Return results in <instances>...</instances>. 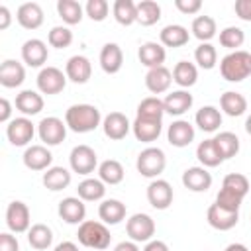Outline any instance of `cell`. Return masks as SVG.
<instances>
[{
	"label": "cell",
	"instance_id": "obj_1",
	"mask_svg": "<svg viewBox=\"0 0 251 251\" xmlns=\"http://www.w3.org/2000/svg\"><path fill=\"white\" fill-rule=\"evenodd\" d=\"M102 122V114L92 104H73L65 112V124L75 133L94 131Z\"/></svg>",
	"mask_w": 251,
	"mask_h": 251
},
{
	"label": "cell",
	"instance_id": "obj_2",
	"mask_svg": "<svg viewBox=\"0 0 251 251\" xmlns=\"http://www.w3.org/2000/svg\"><path fill=\"white\" fill-rule=\"evenodd\" d=\"M220 75L227 82H241L251 75V53L237 49L220 61Z\"/></svg>",
	"mask_w": 251,
	"mask_h": 251
},
{
	"label": "cell",
	"instance_id": "obj_3",
	"mask_svg": "<svg viewBox=\"0 0 251 251\" xmlns=\"http://www.w3.org/2000/svg\"><path fill=\"white\" fill-rule=\"evenodd\" d=\"M76 239L82 247L94 249V251H104L110 247V229L106 227L104 222H94V220H84L78 226Z\"/></svg>",
	"mask_w": 251,
	"mask_h": 251
},
{
	"label": "cell",
	"instance_id": "obj_4",
	"mask_svg": "<svg viewBox=\"0 0 251 251\" xmlns=\"http://www.w3.org/2000/svg\"><path fill=\"white\" fill-rule=\"evenodd\" d=\"M135 167H137L139 175L145 176V178H155V176H159V175L165 171V167H167L165 151L159 149V147H147V149H143V151L137 155Z\"/></svg>",
	"mask_w": 251,
	"mask_h": 251
},
{
	"label": "cell",
	"instance_id": "obj_5",
	"mask_svg": "<svg viewBox=\"0 0 251 251\" xmlns=\"http://www.w3.org/2000/svg\"><path fill=\"white\" fill-rule=\"evenodd\" d=\"M126 231H127L131 241H135V243H143L145 241L147 243L155 235V222H153V218L149 214L137 212L126 222Z\"/></svg>",
	"mask_w": 251,
	"mask_h": 251
},
{
	"label": "cell",
	"instance_id": "obj_6",
	"mask_svg": "<svg viewBox=\"0 0 251 251\" xmlns=\"http://www.w3.org/2000/svg\"><path fill=\"white\" fill-rule=\"evenodd\" d=\"M35 135V126L31 124L29 118H14L6 126V137L14 147H24L27 145Z\"/></svg>",
	"mask_w": 251,
	"mask_h": 251
},
{
	"label": "cell",
	"instance_id": "obj_7",
	"mask_svg": "<svg viewBox=\"0 0 251 251\" xmlns=\"http://www.w3.org/2000/svg\"><path fill=\"white\" fill-rule=\"evenodd\" d=\"M37 133H39V139L47 145V147H53V145H59L65 141L67 137V124L55 116H49V118H43L39 124H37Z\"/></svg>",
	"mask_w": 251,
	"mask_h": 251
},
{
	"label": "cell",
	"instance_id": "obj_8",
	"mask_svg": "<svg viewBox=\"0 0 251 251\" xmlns=\"http://www.w3.org/2000/svg\"><path fill=\"white\" fill-rule=\"evenodd\" d=\"M69 163H71L73 173L90 175L98 167V157H96V151L92 147H88V145H76V147H73V151L69 155Z\"/></svg>",
	"mask_w": 251,
	"mask_h": 251
},
{
	"label": "cell",
	"instance_id": "obj_9",
	"mask_svg": "<svg viewBox=\"0 0 251 251\" xmlns=\"http://www.w3.org/2000/svg\"><path fill=\"white\" fill-rule=\"evenodd\" d=\"M29 224H31V216H29V208L25 202L22 200H14L8 204L6 208V226L10 231L14 233H24L29 231Z\"/></svg>",
	"mask_w": 251,
	"mask_h": 251
},
{
	"label": "cell",
	"instance_id": "obj_10",
	"mask_svg": "<svg viewBox=\"0 0 251 251\" xmlns=\"http://www.w3.org/2000/svg\"><path fill=\"white\" fill-rule=\"evenodd\" d=\"M67 86V75L57 67H43L37 75V88L43 94H59Z\"/></svg>",
	"mask_w": 251,
	"mask_h": 251
},
{
	"label": "cell",
	"instance_id": "obj_11",
	"mask_svg": "<svg viewBox=\"0 0 251 251\" xmlns=\"http://www.w3.org/2000/svg\"><path fill=\"white\" fill-rule=\"evenodd\" d=\"M173 186L163 178H155L147 186V200L155 210H167L173 204Z\"/></svg>",
	"mask_w": 251,
	"mask_h": 251
},
{
	"label": "cell",
	"instance_id": "obj_12",
	"mask_svg": "<svg viewBox=\"0 0 251 251\" xmlns=\"http://www.w3.org/2000/svg\"><path fill=\"white\" fill-rule=\"evenodd\" d=\"M59 218L65 222V224H71V226H80L84 222V216H86V206H84V200H80L78 196H67L59 202Z\"/></svg>",
	"mask_w": 251,
	"mask_h": 251
},
{
	"label": "cell",
	"instance_id": "obj_13",
	"mask_svg": "<svg viewBox=\"0 0 251 251\" xmlns=\"http://www.w3.org/2000/svg\"><path fill=\"white\" fill-rule=\"evenodd\" d=\"M102 129H104V135L106 137H110L114 141H120V139H124L129 133L131 124H129V120H127L126 114H122V112H110L102 120Z\"/></svg>",
	"mask_w": 251,
	"mask_h": 251
},
{
	"label": "cell",
	"instance_id": "obj_14",
	"mask_svg": "<svg viewBox=\"0 0 251 251\" xmlns=\"http://www.w3.org/2000/svg\"><path fill=\"white\" fill-rule=\"evenodd\" d=\"M206 220H208V224H210L214 229H218V231H227V229H231V227L237 226V222H239V212H231V210L220 208V206L214 202V204L208 208V212H206Z\"/></svg>",
	"mask_w": 251,
	"mask_h": 251
},
{
	"label": "cell",
	"instance_id": "obj_15",
	"mask_svg": "<svg viewBox=\"0 0 251 251\" xmlns=\"http://www.w3.org/2000/svg\"><path fill=\"white\" fill-rule=\"evenodd\" d=\"M22 159L29 171H47L51 169V163H53V155L45 145H29L24 151Z\"/></svg>",
	"mask_w": 251,
	"mask_h": 251
},
{
	"label": "cell",
	"instance_id": "obj_16",
	"mask_svg": "<svg viewBox=\"0 0 251 251\" xmlns=\"http://www.w3.org/2000/svg\"><path fill=\"white\" fill-rule=\"evenodd\" d=\"M47 57H49V51H47V45L41 41V39H27L24 45H22V59L27 67H43L47 63Z\"/></svg>",
	"mask_w": 251,
	"mask_h": 251
},
{
	"label": "cell",
	"instance_id": "obj_17",
	"mask_svg": "<svg viewBox=\"0 0 251 251\" xmlns=\"http://www.w3.org/2000/svg\"><path fill=\"white\" fill-rule=\"evenodd\" d=\"M65 75L69 80L76 84H84L92 75V65L84 55H73L65 65Z\"/></svg>",
	"mask_w": 251,
	"mask_h": 251
},
{
	"label": "cell",
	"instance_id": "obj_18",
	"mask_svg": "<svg viewBox=\"0 0 251 251\" xmlns=\"http://www.w3.org/2000/svg\"><path fill=\"white\" fill-rule=\"evenodd\" d=\"M167 139L173 147H186L194 141V126L186 120H176L169 126Z\"/></svg>",
	"mask_w": 251,
	"mask_h": 251
},
{
	"label": "cell",
	"instance_id": "obj_19",
	"mask_svg": "<svg viewBox=\"0 0 251 251\" xmlns=\"http://www.w3.org/2000/svg\"><path fill=\"white\" fill-rule=\"evenodd\" d=\"M182 184L192 192H206L212 186V175L206 167H188L182 173Z\"/></svg>",
	"mask_w": 251,
	"mask_h": 251
},
{
	"label": "cell",
	"instance_id": "obj_20",
	"mask_svg": "<svg viewBox=\"0 0 251 251\" xmlns=\"http://www.w3.org/2000/svg\"><path fill=\"white\" fill-rule=\"evenodd\" d=\"M43 8L37 2H25L16 12V20L24 29H37L43 24Z\"/></svg>",
	"mask_w": 251,
	"mask_h": 251
},
{
	"label": "cell",
	"instance_id": "obj_21",
	"mask_svg": "<svg viewBox=\"0 0 251 251\" xmlns=\"http://www.w3.org/2000/svg\"><path fill=\"white\" fill-rule=\"evenodd\" d=\"M25 80V69L20 61L6 59L0 65V84L4 88H16Z\"/></svg>",
	"mask_w": 251,
	"mask_h": 251
},
{
	"label": "cell",
	"instance_id": "obj_22",
	"mask_svg": "<svg viewBox=\"0 0 251 251\" xmlns=\"http://www.w3.org/2000/svg\"><path fill=\"white\" fill-rule=\"evenodd\" d=\"M124 65V51L118 43H106L102 49H100V67L104 73L108 75H116L120 73Z\"/></svg>",
	"mask_w": 251,
	"mask_h": 251
},
{
	"label": "cell",
	"instance_id": "obj_23",
	"mask_svg": "<svg viewBox=\"0 0 251 251\" xmlns=\"http://www.w3.org/2000/svg\"><path fill=\"white\" fill-rule=\"evenodd\" d=\"M131 129H133V135H135L137 141L151 143L161 135L163 122L161 120H145V118H137L135 116V120L131 124Z\"/></svg>",
	"mask_w": 251,
	"mask_h": 251
},
{
	"label": "cell",
	"instance_id": "obj_24",
	"mask_svg": "<svg viewBox=\"0 0 251 251\" xmlns=\"http://www.w3.org/2000/svg\"><path fill=\"white\" fill-rule=\"evenodd\" d=\"M173 82V73L163 65V67H155V69H149L147 75H145V86L149 92L153 94H163L169 90Z\"/></svg>",
	"mask_w": 251,
	"mask_h": 251
},
{
	"label": "cell",
	"instance_id": "obj_25",
	"mask_svg": "<svg viewBox=\"0 0 251 251\" xmlns=\"http://www.w3.org/2000/svg\"><path fill=\"white\" fill-rule=\"evenodd\" d=\"M194 98L188 90H173L171 94L165 96L163 100V106H165V114H171V116H182L184 112L190 110Z\"/></svg>",
	"mask_w": 251,
	"mask_h": 251
},
{
	"label": "cell",
	"instance_id": "obj_26",
	"mask_svg": "<svg viewBox=\"0 0 251 251\" xmlns=\"http://www.w3.org/2000/svg\"><path fill=\"white\" fill-rule=\"evenodd\" d=\"M137 57L141 61V65H145L147 69H155V67H163L165 59H167V51L161 43L157 41H147L139 47Z\"/></svg>",
	"mask_w": 251,
	"mask_h": 251
},
{
	"label": "cell",
	"instance_id": "obj_27",
	"mask_svg": "<svg viewBox=\"0 0 251 251\" xmlns=\"http://www.w3.org/2000/svg\"><path fill=\"white\" fill-rule=\"evenodd\" d=\"M98 216L106 226H116L126 218V204L116 198L102 200V204L98 206Z\"/></svg>",
	"mask_w": 251,
	"mask_h": 251
},
{
	"label": "cell",
	"instance_id": "obj_28",
	"mask_svg": "<svg viewBox=\"0 0 251 251\" xmlns=\"http://www.w3.org/2000/svg\"><path fill=\"white\" fill-rule=\"evenodd\" d=\"M220 108L224 114L231 116V118H237V116H243L245 110H247V98L241 94V92H235V90H227L220 96Z\"/></svg>",
	"mask_w": 251,
	"mask_h": 251
},
{
	"label": "cell",
	"instance_id": "obj_29",
	"mask_svg": "<svg viewBox=\"0 0 251 251\" xmlns=\"http://www.w3.org/2000/svg\"><path fill=\"white\" fill-rule=\"evenodd\" d=\"M16 108L27 118V116H35L43 110V96L35 90H22L16 96Z\"/></svg>",
	"mask_w": 251,
	"mask_h": 251
},
{
	"label": "cell",
	"instance_id": "obj_30",
	"mask_svg": "<svg viewBox=\"0 0 251 251\" xmlns=\"http://www.w3.org/2000/svg\"><path fill=\"white\" fill-rule=\"evenodd\" d=\"M159 39H161V45L165 47H182L188 43L190 39V33L184 25H178V24H171V25H165L159 33Z\"/></svg>",
	"mask_w": 251,
	"mask_h": 251
},
{
	"label": "cell",
	"instance_id": "obj_31",
	"mask_svg": "<svg viewBox=\"0 0 251 251\" xmlns=\"http://www.w3.org/2000/svg\"><path fill=\"white\" fill-rule=\"evenodd\" d=\"M194 122H196V126H198L202 131L212 133V131H216V129L222 126V112H220L216 106H202V108L196 112Z\"/></svg>",
	"mask_w": 251,
	"mask_h": 251
},
{
	"label": "cell",
	"instance_id": "obj_32",
	"mask_svg": "<svg viewBox=\"0 0 251 251\" xmlns=\"http://www.w3.org/2000/svg\"><path fill=\"white\" fill-rule=\"evenodd\" d=\"M173 80L184 90V88H190L196 84L198 80V69L194 63L190 61H178L173 69Z\"/></svg>",
	"mask_w": 251,
	"mask_h": 251
},
{
	"label": "cell",
	"instance_id": "obj_33",
	"mask_svg": "<svg viewBox=\"0 0 251 251\" xmlns=\"http://www.w3.org/2000/svg\"><path fill=\"white\" fill-rule=\"evenodd\" d=\"M43 186L51 192H57V190H63L71 184V173L65 169V167H51L43 173Z\"/></svg>",
	"mask_w": 251,
	"mask_h": 251
},
{
	"label": "cell",
	"instance_id": "obj_34",
	"mask_svg": "<svg viewBox=\"0 0 251 251\" xmlns=\"http://www.w3.org/2000/svg\"><path fill=\"white\" fill-rule=\"evenodd\" d=\"M190 29H192V35L196 39H200V43H210V39L218 31V25H216V20L212 16H198L192 20Z\"/></svg>",
	"mask_w": 251,
	"mask_h": 251
},
{
	"label": "cell",
	"instance_id": "obj_35",
	"mask_svg": "<svg viewBox=\"0 0 251 251\" xmlns=\"http://www.w3.org/2000/svg\"><path fill=\"white\" fill-rule=\"evenodd\" d=\"M76 192H78V198L84 200V202H96V200H102L104 194H106V186L100 178H84L82 182H78L76 186Z\"/></svg>",
	"mask_w": 251,
	"mask_h": 251
},
{
	"label": "cell",
	"instance_id": "obj_36",
	"mask_svg": "<svg viewBox=\"0 0 251 251\" xmlns=\"http://www.w3.org/2000/svg\"><path fill=\"white\" fill-rule=\"evenodd\" d=\"M112 14L120 25H131L137 22V4L133 0H116Z\"/></svg>",
	"mask_w": 251,
	"mask_h": 251
},
{
	"label": "cell",
	"instance_id": "obj_37",
	"mask_svg": "<svg viewBox=\"0 0 251 251\" xmlns=\"http://www.w3.org/2000/svg\"><path fill=\"white\" fill-rule=\"evenodd\" d=\"M124 167L116 159H106L98 165V176L104 184H120L124 180Z\"/></svg>",
	"mask_w": 251,
	"mask_h": 251
},
{
	"label": "cell",
	"instance_id": "obj_38",
	"mask_svg": "<svg viewBox=\"0 0 251 251\" xmlns=\"http://www.w3.org/2000/svg\"><path fill=\"white\" fill-rule=\"evenodd\" d=\"M27 241H29V245L33 249L43 251V249L51 247V243H53V231L45 224H33L29 227V231H27Z\"/></svg>",
	"mask_w": 251,
	"mask_h": 251
},
{
	"label": "cell",
	"instance_id": "obj_39",
	"mask_svg": "<svg viewBox=\"0 0 251 251\" xmlns=\"http://www.w3.org/2000/svg\"><path fill=\"white\" fill-rule=\"evenodd\" d=\"M212 139H214V143H216L220 155L224 157V161H226V159H231V157H235V155L239 153V137H237L233 131H220V133H218L216 137H212Z\"/></svg>",
	"mask_w": 251,
	"mask_h": 251
},
{
	"label": "cell",
	"instance_id": "obj_40",
	"mask_svg": "<svg viewBox=\"0 0 251 251\" xmlns=\"http://www.w3.org/2000/svg\"><path fill=\"white\" fill-rule=\"evenodd\" d=\"M196 157H198V161L202 163V167H218V165L224 161V157L220 155V151H218L214 139H204V141H200L198 147H196Z\"/></svg>",
	"mask_w": 251,
	"mask_h": 251
},
{
	"label": "cell",
	"instance_id": "obj_41",
	"mask_svg": "<svg viewBox=\"0 0 251 251\" xmlns=\"http://www.w3.org/2000/svg\"><path fill=\"white\" fill-rule=\"evenodd\" d=\"M57 14L67 25H75V24H80L84 10L76 0H59L57 2Z\"/></svg>",
	"mask_w": 251,
	"mask_h": 251
},
{
	"label": "cell",
	"instance_id": "obj_42",
	"mask_svg": "<svg viewBox=\"0 0 251 251\" xmlns=\"http://www.w3.org/2000/svg\"><path fill=\"white\" fill-rule=\"evenodd\" d=\"M163 114H165V106H163V100L157 96H147L137 104V118L163 120Z\"/></svg>",
	"mask_w": 251,
	"mask_h": 251
},
{
	"label": "cell",
	"instance_id": "obj_43",
	"mask_svg": "<svg viewBox=\"0 0 251 251\" xmlns=\"http://www.w3.org/2000/svg\"><path fill=\"white\" fill-rule=\"evenodd\" d=\"M161 20V6L155 0H141L137 2V24L153 25Z\"/></svg>",
	"mask_w": 251,
	"mask_h": 251
},
{
	"label": "cell",
	"instance_id": "obj_44",
	"mask_svg": "<svg viewBox=\"0 0 251 251\" xmlns=\"http://www.w3.org/2000/svg\"><path fill=\"white\" fill-rule=\"evenodd\" d=\"M222 188L227 190V192H231V194H235V196H239V198H245L251 186H249V178L245 175H241V173H229V175L224 176Z\"/></svg>",
	"mask_w": 251,
	"mask_h": 251
},
{
	"label": "cell",
	"instance_id": "obj_45",
	"mask_svg": "<svg viewBox=\"0 0 251 251\" xmlns=\"http://www.w3.org/2000/svg\"><path fill=\"white\" fill-rule=\"evenodd\" d=\"M245 41V33L241 27L237 25H227L220 31V45L231 51H237V47H241Z\"/></svg>",
	"mask_w": 251,
	"mask_h": 251
},
{
	"label": "cell",
	"instance_id": "obj_46",
	"mask_svg": "<svg viewBox=\"0 0 251 251\" xmlns=\"http://www.w3.org/2000/svg\"><path fill=\"white\" fill-rule=\"evenodd\" d=\"M194 59H196V63H198L200 69L210 71L218 63V51H216V47L212 43H200L196 47V51H194Z\"/></svg>",
	"mask_w": 251,
	"mask_h": 251
},
{
	"label": "cell",
	"instance_id": "obj_47",
	"mask_svg": "<svg viewBox=\"0 0 251 251\" xmlns=\"http://www.w3.org/2000/svg\"><path fill=\"white\" fill-rule=\"evenodd\" d=\"M47 41H49V45L55 47V49H67V47L73 43V31H71L67 25H55V27H51V31H49Z\"/></svg>",
	"mask_w": 251,
	"mask_h": 251
},
{
	"label": "cell",
	"instance_id": "obj_48",
	"mask_svg": "<svg viewBox=\"0 0 251 251\" xmlns=\"http://www.w3.org/2000/svg\"><path fill=\"white\" fill-rule=\"evenodd\" d=\"M84 12L92 22H104L108 18L110 4L106 0H88L84 6Z\"/></svg>",
	"mask_w": 251,
	"mask_h": 251
},
{
	"label": "cell",
	"instance_id": "obj_49",
	"mask_svg": "<svg viewBox=\"0 0 251 251\" xmlns=\"http://www.w3.org/2000/svg\"><path fill=\"white\" fill-rule=\"evenodd\" d=\"M241 202H243V198H239V196H235V194H231L224 188H220V192L216 196V204L220 208H226V210H231V212H239Z\"/></svg>",
	"mask_w": 251,
	"mask_h": 251
},
{
	"label": "cell",
	"instance_id": "obj_50",
	"mask_svg": "<svg viewBox=\"0 0 251 251\" xmlns=\"http://www.w3.org/2000/svg\"><path fill=\"white\" fill-rule=\"evenodd\" d=\"M175 8H176L178 12H182V14L192 16V14L200 12L202 2H200V0H175Z\"/></svg>",
	"mask_w": 251,
	"mask_h": 251
},
{
	"label": "cell",
	"instance_id": "obj_51",
	"mask_svg": "<svg viewBox=\"0 0 251 251\" xmlns=\"http://www.w3.org/2000/svg\"><path fill=\"white\" fill-rule=\"evenodd\" d=\"M233 12H235V16H237L239 20L251 22V0H235Z\"/></svg>",
	"mask_w": 251,
	"mask_h": 251
},
{
	"label": "cell",
	"instance_id": "obj_52",
	"mask_svg": "<svg viewBox=\"0 0 251 251\" xmlns=\"http://www.w3.org/2000/svg\"><path fill=\"white\" fill-rule=\"evenodd\" d=\"M0 251H20L18 237H14V235L8 233V231L0 233Z\"/></svg>",
	"mask_w": 251,
	"mask_h": 251
},
{
	"label": "cell",
	"instance_id": "obj_53",
	"mask_svg": "<svg viewBox=\"0 0 251 251\" xmlns=\"http://www.w3.org/2000/svg\"><path fill=\"white\" fill-rule=\"evenodd\" d=\"M10 114H12V104H10V100L2 98L0 100V122L2 124L10 122Z\"/></svg>",
	"mask_w": 251,
	"mask_h": 251
},
{
	"label": "cell",
	"instance_id": "obj_54",
	"mask_svg": "<svg viewBox=\"0 0 251 251\" xmlns=\"http://www.w3.org/2000/svg\"><path fill=\"white\" fill-rule=\"evenodd\" d=\"M143 251H169V245L161 239H151V241H147Z\"/></svg>",
	"mask_w": 251,
	"mask_h": 251
},
{
	"label": "cell",
	"instance_id": "obj_55",
	"mask_svg": "<svg viewBox=\"0 0 251 251\" xmlns=\"http://www.w3.org/2000/svg\"><path fill=\"white\" fill-rule=\"evenodd\" d=\"M10 22H12V16H10V10L6 6H0V29H8L10 27Z\"/></svg>",
	"mask_w": 251,
	"mask_h": 251
},
{
	"label": "cell",
	"instance_id": "obj_56",
	"mask_svg": "<svg viewBox=\"0 0 251 251\" xmlns=\"http://www.w3.org/2000/svg\"><path fill=\"white\" fill-rule=\"evenodd\" d=\"M114 251H139V247L135 241H122L114 247Z\"/></svg>",
	"mask_w": 251,
	"mask_h": 251
},
{
	"label": "cell",
	"instance_id": "obj_57",
	"mask_svg": "<svg viewBox=\"0 0 251 251\" xmlns=\"http://www.w3.org/2000/svg\"><path fill=\"white\" fill-rule=\"evenodd\" d=\"M53 251H78V247L73 241H61Z\"/></svg>",
	"mask_w": 251,
	"mask_h": 251
},
{
	"label": "cell",
	"instance_id": "obj_58",
	"mask_svg": "<svg viewBox=\"0 0 251 251\" xmlns=\"http://www.w3.org/2000/svg\"><path fill=\"white\" fill-rule=\"evenodd\" d=\"M224 251H249V249H247L243 243H229Z\"/></svg>",
	"mask_w": 251,
	"mask_h": 251
},
{
	"label": "cell",
	"instance_id": "obj_59",
	"mask_svg": "<svg viewBox=\"0 0 251 251\" xmlns=\"http://www.w3.org/2000/svg\"><path fill=\"white\" fill-rule=\"evenodd\" d=\"M245 131H247V133L251 135V116H249V118L245 120Z\"/></svg>",
	"mask_w": 251,
	"mask_h": 251
}]
</instances>
